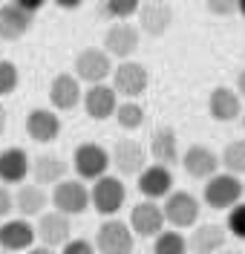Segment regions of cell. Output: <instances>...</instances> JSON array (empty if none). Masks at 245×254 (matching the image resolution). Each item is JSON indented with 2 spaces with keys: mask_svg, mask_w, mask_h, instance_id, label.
Wrapping results in <instances>:
<instances>
[{
  "mask_svg": "<svg viewBox=\"0 0 245 254\" xmlns=\"http://www.w3.org/2000/svg\"><path fill=\"white\" fill-rule=\"evenodd\" d=\"M110 165L121 176H139L147 165V150L136 139H118L110 147Z\"/></svg>",
  "mask_w": 245,
  "mask_h": 254,
  "instance_id": "12",
  "label": "cell"
},
{
  "mask_svg": "<svg viewBox=\"0 0 245 254\" xmlns=\"http://www.w3.org/2000/svg\"><path fill=\"white\" fill-rule=\"evenodd\" d=\"M38 234H35V225L26 217H15V220H3L0 222V249L9 254L15 252H26L32 249Z\"/></svg>",
  "mask_w": 245,
  "mask_h": 254,
  "instance_id": "14",
  "label": "cell"
},
{
  "mask_svg": "<svg viewBox=\"0 0 245 254\" xmlns=\"http://www.w3.org/2000/svg\"><path fill=\"white\" fill-rule=\"evenodd\" d=\"M199 199H196L194 193H188V190H170L167 196H164L162 202V214H164V222L167 225H173L176 231L182 228H194L196 222H199Z\"/></svg>",
  "mask_w": 245,
  "mask_h": 254,
  "instance_id": "6",
  "label": "cell"
},
{
  "mask_svg": "<svg viewBox=\"0 0 245 254\" xmlns=\"http://www.w3.org/2000/svg\"><path fill=\"white\" fill-rule=\"evenodd\" d=\"M47 202H49V196H47V190H44V185H20V188L15 190V211L20 214V217H41L44 211H47Z\"/></svg>",
  "mask_w": 245,
  "mask_h": 254,
  "instance_id": "26",
  "label": "cell"
},
{
  "mask_svg": "<svg viewBox=\"0 0 245 254\" xmlns=\"http://www.w3.org/2000/svg\"><path fill=\"white\" fill-rule=\"evenodd\" d=\"M130 228L136 237H156L164 228V214L156 199H142L130 211Z\"/></svg>",
  "mask_w": 245,
  "mask_h": 254,
  "instance_id": "19",
  "label": "cell"
},
{
  "mask_svg": "<svg viewBox=\"0 0 245 254\" xmlns=\"http://www.w3.org/2000/svg\"><path fill=\"white\" fill-rule=\"evenodd\" d=\"M136 17H139V32L150 35V38H162L173 26V9L167 0H145Z\"/></svg>",
  "mask_w": 245,
  "mask_h": 254,
  "instance_id": "11",
  "label": "cell"
},
{
  "mask_svg": "<svg viewBox=\"0 0 245 254\" xmlns=\"http://www.w3.org/2000/svg\"><path fill=\"white\" fill-rule=\"evenodd\" d=\"M72 75L81 84H104L113 75V58L104 47H87L72 61Z\"/></svg>",
  "mask_w": 245,
  "mask_h": 254,
  "instance_id": "2",
  "label": "cell"
},
{
  "mask_svg": "<svg viewBox=\"0 0 245 254\" xmlns=\"http://www.w3.org/2000/svg\"><path fill=\"white\" fill-rule=\"evenodd\" d=\"M17 81H20L17 64L9 61V58H0V98L15 93V90H17Z\"/></svg>",
  "mask_w": 245,
  "mask_h": 254,
  "instance_id": "31",
  "label": "cell"
},
{
  "mask_svg": "<svg viewBox=\"0 0 245 254\" xmlns=\"http://www.w3.org/2000/svg\"><path fill=\"white\" fill-rule=\"evenodd\" d=\"M179 165L185 168V174L191 179H211L216 171H219V156L213 153L208 144H191L185 153H182Z\"/></svg>",
  "mask_w": 245,
  "mask_h": 254,
  "instance_id": "18",
  "label": "cell"
},
{
  "mask_svg": "<svg viewBox=\"0 0 245 254\" xmlns=\"http://www.w3.org/2000/svg\"><path fill=\"white\" fill-rule=\"evenodd\" d=\"M26 254H52V249H47V246H32V249H26Z\"/></svg>",
  "mask_w": 245,
  "mask_h": 254,
  "instance_id": "40",
  "label": "cell"
},
{
  "mask_svg": "<svg viewBox=\"0 0 245 254\" xmlns=\"http://www.w3.org/2000/svg\"><path fill=\"white\" fill-rule=\"evenodd\" d=\"M139 6H142V0H104V12L113 20H130V17H136Z\"/></svg>",
  "mask_w": 245,
  "mask_h": 254,
  "instance_id": "30",
  "label": "cell"
},
{
  "mask_svg": "<svg viewBox=\"0 0 245 254\" xmlns=\"http://www.w3.org/2000/svg\"><path fill=\"white\" fill-rule=\"evenodd\" d=\"M115 122L121 130H139V127L145 125V107L136 101V98H127V101H118V107H115Z\"/></svg>",
  "mask_w": 245,
  "mask_h": 254,
  "instance_id": "27",
  "label": "cell"
},
{
  "mask_svg": "<svg viewBox=\"0 0 245 254\" xmlns=\"http://www.w3.org/2000/svg\"><path fill=\"white\" fill-rule=\"evenodd\" d=\"M12 3L23 6V9H26V12H32V15H38V12L47 6V0H12Z\"/></svg>",
  "mask_w": 245,
  "mask_h": 254,
  "instance_id": "36",
  "label": "cell"
},
{
  "mask_svg": "<svg viewBox=\"0 0 245 254\" xmlns=\"http://www.w3.org/2000/svg\"><path fill=\"white\" fill-rule=\"evenodd\" d=\"M84 110L90 119H96V122H104V119H110L118 107V93L113 90V84H90L87 90H84V98H81Z\"/></svg>",
  "mask_w": 245,
  "mask_h": 254,
  "instance_id": "17",
  "label": "cell"
},
{
  "mask_svg": "<svg viewBox=\"0 0 245 254\" xmlns=\"http://www.w3.org/2000/svg\"><path fill=\"white\" fill-rule=\"evenodd\" d=\"M243 196H245L243 179L237 174H228V171H222V174L216 171L211 179H205V188H202V202L213 211H228Z\"/></svg>",
  "mask_w": 245,
  "mask_h": 254,
  "instance_id": "1",
  "label": "cell"
},
{
  "mask_svg": "<svg viewBox=\"0 0 245 254\" xmlns=\"http://www.w3.org/2000/svg\"><path fill=\"white\" fill-rule=\"evenodd\" d=\"M12 214H15V193L6 185H0V220H9Z\"/></svg>",
  "mask_w": 245,
  "mask_h": 254,
  "instance_id": "35",
  "label": "cell"
},
{
  "mask_svg": "<svg viewBox=\"0 0 245 254\" xmlns=\"http://www.w3.org/2000/svg\"><path fill=\"white\" fill-rule=\"evenodd\" d=\"M219 165H222L228 174L243 176L245 174V139H231V142L222 147Z\"/></svg>",
  "mask_w": 245,
  "mask_h": 254,
  "instance_id": "28",
  "label": "cell"
},
{
  "mask_svg": "<svg viewBox=\"0 0 245 254\" xmlns=\"http://www.w3.org/2000/svg\"><path fill=\"white\" fill-rule=\"evenodd\" d=\"M150 156L153 162H159V165H179L182 159V147H179V136H176V130L173 127H156L153 130V136H150Z\"/></svg>",
  "mask_w": 245,
  "mask_h": 254,
  "instance_id": "23",
  "label": "cell"
},
{
  "mask_svg": "<svg viewBox=\"0 0 245 254\" xmlns=\"http://www.w3.org/2000/svg\"><path fill=\"white\" fill-rule=\"evenodd\" d=\"M139 190H142L145 199H156V202L164 199L173 190V174H170V168L159 165V162L145 165V171L139 174Z\"/></svg>",
  "mask_w": 245,
  "mask_h": 254,
  "instance_id": "22",
  "label": "cell"
},
{
  "mask_svg": "<svg viewBox=\"0 0 245 254\" xmlns=\"http://www.w3.org/2000/svg\"><path fill=\"white\" fill-rule=\"evenodd\" d=\"M237 93H240V98L245 101V66L240 69V75H237V87H234Z\"/></svg>",
  "mask_w": 245,
  "mask_h": 254,
  "instance_id": "38",
  "label": "cell"
},
{
  "mask_svg": "<svg viewBox=\"0 0 245 254\" xmlns=\"http://www.w3.org/2000/svg\"><path fill=\"white\" fill-rule=\"evenodd\" d=\"M225 228L231 231V237L245 240V202H237L234 208H228V222Z\"/></svg>",
  "mask_w": 245,
  "mask_h": 254,
  "instance_id": "32",
  "label": "cell"
},
{
  "mask_svg": "<svg viewBox=\"0 0 245 254\" xmlns=\"http://www.w3.org/2000/svg\"><path fill=\"white\" fill-rule=\"evenodd\" d=\"M124 202H127V188H124V182L118 176L104 174L101 179L93 182V188H90V205L96 208L101 217H115L124 208Z\"/></svg>",
  "mask_w": 245,
  "mask_h": 254,
  "instance_id": "5",
  "label": "cell"
},
{
  "mask_svg": "<svg viewBox=\"0 0 245 254\" xmlns=\"http://www.w3.org/2000/svg\"><path fill=\"white\" fill-rule=\"evenodd\" d=\"M113 90L118 95H124V98H139V95L147 93V87H150V72H147V66L142 61H118L113 66Z\"/></svg>",
  "mask_w": 245,
  "mask_h": 254,
  "instance_id": "8",
  "label": "cell"
},
{
  "mask_svg": "<svg viewBox=\"0 0 245 254\" xmlns=\"http://www.w3.org/2000/svg\"><path fill=\"white\" fill-rule=\"evenodd\" d=\"M29 174L38 185H58L69 174V162L58 153H41L29 162Z\"/></svg>",
  "mask_w": 245,
  "mask_h": 254,
  "instance_id": "24",
  "label": "cell"
},
{
  "mask_svg": "<svg viewBox=\"0 0 245 254\" xmlns=\"http://www.w3.org/2000/svg\"><path fill=\"white\" fill-rule=\"evenodd\" d=\"M205 9L216 17H228L237 12V0H205Z\"/></svg>",
  "mask_w": 245,
  "mask_h": 254,
  "instance_id": "33",
  "label": "cell"
},
{
  "mask_svg": "<svg viewBox=\"0 0 245 254\" xmlns=\"http://www.w3.org/2000/svg\"><path fill=\"white\" fill-rule=\"evenodd\" d=\"M153 254H188V240L182 231H159L153 237Z\"/></svg>",
  "mask_w": 245,
  "mask_h": 254,
  "instance_id": "29",
  "label": "cell"
},
{
  "mask_svg": "<svg viewBox=\"0 0 245 254\" xmlns=\"http://www.w3.org/2000/svg\"><path fill=\"white\" fill-rule=\"evenodd\" d=\"M240 119H243V127H245V110H243V116H240Z\"/></svg>",
  "mask_w": 245,
  "mask_h": 254,
  "instance_id": "43",
  "label": "cell"
},
{
  "mask_svg": "<svg viewBox=\"0 0 245 254\" xmlns=\"http://www.w3.org/2000/svg\"><path fill=\"white\" fill-rule=\"evenodd\" d=\"M26 136L38 144H49L61 136V116L58 110L47 107H32L26 116Z\"/></svg>",
  "mask_w": 245,
  "mask_h": 254,
  "instance_id": "15",
  "label": "cell"
},
{
  "mask_svg": "<svg viewBox=\"0 0 245 254\" xmlns=\"http://www.w3.org/2000/svg\"><path fill=\"white\" fill-rule=\"evenodd\" d=\"M237 12L245 17V0H237Z\"/></svg>",
  "mask_w": 245,
  "mask_h": 254,
  "instance_id": "41",
  "label": "cell"
},
{
  "mask_svg": "<svg viewBox=\"0 0 245 254\" xmlns=\"http://www.w3.org/2000/svg\"><path fill=\"white\" fill-rule=\"evenodd\" d=\"M243 188H245V182H243Z\"/></svg>",
  "mask_w": 245,
  "mask_h": 254,
  "instance_id": "45",
  "label": "cell"
},
{
  "mask_svg": "<svg viewBox=\"0 0 245 254\" xmlns=\"http://www.w3.org/2000/svg\"><path fill=\"white\" fill-rule=\"evenodd\" d=\"M0 3H6V0H0Z\"/></svg>",
  "mask_w": 245,
  "mask_h": 254,
  "instance_id": "44",
  "label": "cell"
},
{
  "mask_svg": "<svg viewBox=\"0 0 245 254\" xmlns=\"http://www.w3.org/2000/svg\"><path fill=\"white\" fill-rule=\"evenodd\" d=\"M225 243H228V231H225V225H219V222H196L194 231H191V237H188V252L191 254H216L225 249Z\"/></svg>",
  "mask_w": 245,
  "mask_h": 254,
  "instance_id": "16",
  "label": "cell"
},
{
  "mask_svg": "<svg viewBox=\"0 0 245 254\" xmlns=\"http://www.w3.org/2000/svg\"><path fill=\"white\" fill-rule=\"evenodd\" d=\"M208 113H211L213 122H237L243 116V98L237 90H231L225 84L213 87L211 95H208Z\"/></svg>",
  "mask_w": 245,
  "mask_h": 254,
  "instance_id": "21",
  "label": "cell"
},
{
  "mask_svg": "<svg viewBox=\"0 0 245 254\" xmlns=\"http://www.w3.org/2000/svg\"><path fill=\"white\" fill-rule=\"evenodd\" d=\"M72 168H75L78 179L96 182V179H101V176L110 171V150L98 142L78 144L75 153H72Z\"/></svg>",
  "mask_w": 245,
  "mask_h": 254,
  "instance_id": "7",
  "label": "cell"
},
{
  "mask_svg": "<svg viewBox=\"0 0 245 254\" xmlns=\"http://www.w3.org/2000/svg\"><path fill=\"white\" fill-rule=\"evenodd\" d=\"M29 153L23 147H6L0 150V182L3 185H20L29 176Z\"/></svg>",
  "mask_w": 245,
  "mask_h": 254,
  "instance_id": "25",
  "label": "cell"
},
{
  "mask_svg": "<svg viewBox=\"0 0 245 254\" xmlns=\"http://www.w3.org/2000/svg\"><path fill=\"white\" fill-rule=\"evenodd\" d=\"M58 9H64V12H75V9H81L84 0H52Z\"/></svg>",
  "mask_w": 245,
  "mask_h": 254,
  "instance_id": "37",
  "label": "cell"
},
{
  "mask_svg": "<svg viewBox=\"0 0 245 254\" xmlns=\"http://www.w3.org/2000/svg\"><path fill=\"white\" fill-rule=\"evenodd\" d=\"M6 254H9V252H6Z\"/></svg>",
  "mask_w": 245,
  "mask_h": 254,
  "instance_id": "46",
  "label": "cell"
},
{
  "mask_svg": "<svg viewBox=\"0 0 245 254\" xmlns=\"http://www.w3.org/2000/svg\"><path fill=\"white\" fill-rule=\"evenodd\" d=\"M84 98V90H81V81L75 78L72 72H58L52 84H49V104L52 110L58 113H66V110H75Z\"/></svg>",
  "mask_w": 245,
  "mask_h": 254,
  "instance_id": "13",
  "label": "cell"
},
{
  "mask_svg": "<svg viewBox=\"0 0 245 254\" xmlns=\"http://www.w3.org/2000/svg\"><path fill=\"white\" fill-rule=\"evenodd\" d=\"M35 234L41 240V246L47 249H61L64 243L72 240V217H66L61 211H44L38 217V225H35Z\"/></svg>",
  "mask_w": 245,
  "mask_h": 254,
  "instance_id": "10",
  "label": "cell"
},
{
  "mask_svg": "<svg viewBox=\"0 0 245 254\" xmlns=\"http://www.w3.org/2000/svg\"><path fill=\"white\" fill-rule=\"evenodd\" d=\"M136 234H133L130 222L107 217L96 231V252L98 254H133Z\"/></svg>",
  "mask_w": 245,
  "mask_h": 254,
  "instance_id": "3",
  "label": "cell"
},
{
  "mask_svg": "<svg viewBox=\"0 0 245 254\" xmlns=\"http://www.w3.org/2000/svg\"><path fill=\"white\" fill-rule=\"evenodd\" d=\"M61 254H98L96 246L90 243V240H69V243H64L61 246Z\"/></svg>",
  "mask_w": 245,
  "mask_h": 254,
  "instance_id": "34",
  "label": "cell"
},
{
  "mask_svg": "<svg viewBox=\"0 0 245 254\" xmlns=\"http://www.w3.org/2000/svg\"><path fill=\"white\" fill-rule=\"evenodd\" d=\"M6 122H9V116H6V107L0 104V136L6 133Z\"/></svg>",
  "mask_w": 245,
  "mask_h": 254,
  "instance_id": "39",
  "label": "cell"
},
{
  "mask_svg": "<svg viewBox=\"0 0 245 254\" xmlns=\"http://www.w3.org/2000/svg\"><path fill=\"white\" fill-rule=\"evenodd\" d=\"M32 23H35V15L26 12L23 6H17L12 0L0 3V41H20L32 29Z\"/></svg>",
  "mask_w": 245,
  "mask_h": 254,
  "instance_id": "20",
  "label": "cell"
},
{
  "mask_svg": "<svg viewBox=\"0 0 245 254\" xmlns=\"http://www.w3.org/2000/svg\"><path fill=\"white\" fill-rule=\"evenodd\" d=\"M49 202L55 211H61L66 217H78L90 208V188L84 179H61L58 185H52V193H49Z\"/></svg>",
  "mask_w": 245,
  "mask_h": 254,
  "instance_id": "4",
  "label": "cell"
},
{
  "mask_svg": "<svg viewBox=\"0 0 245 254\" xmlns=\"http://www.w3.org/2000/svg\"><path fill=\"white\" fill-rule=\"evenodd\" d=\"M139 41H142V32L130 20H113L110 29L104 32V49L110 52L113 61H127V58H133L136 49H139Z\"/></svg>",
  "mask_w": 245,
  "mask_h": 254,
  "instance_id": "9",
  "label": "cell"
},
{
  "mask_svg": "<svg viewBox=\"0 0 245 254\" xmlns=\"http://www.w3.org/2000/svg\"><path fill=\"white\" fill-rule=\"evenodd\" d=\"M216 254H243V252H234V249H222V252H216Z\"/></svg>",
  "mask_w": 245,
  "mask_h": 254,
  "instance_id": "42",
  "label": "cell"
}]
</instances>
